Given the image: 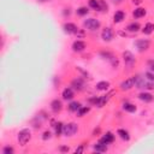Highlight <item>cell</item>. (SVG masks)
<instances>
[{"label": "cell", "instance_id": "cell-36", "mask_svg": "<svg viewBox=\"0 0 154 154\" xmlns=\"http://www.w3.org/2000/svg\"><path fill=\"white\" fill-rule=\"evenodd\" d=\"M59 151L60 152H69V147H64V146H61V147H59Z\"/></svg>", "mask_w": 154, "mask_h": 154}, {"label": "cell", "instance_id": "cell-8", "mask_svg": "<svg viewBox=\"0 0 154 154\" xmlns=\"http://www.w3.org/2000/svg\"><path fill=\"white\" fill-rule=\"evenodd\" d=\"M123 58H124V63H125V65H133V64L135 63V58H134V55L131 52H129V51H125L123 53Z\"/></svg>", "mask_w": 154, "mask_h": 154}, {"label": "cell", "instance_id": "cell-26", "mask_svg": "<svg viewBox=\"0 0 154 154\" xmlns=\"http://www.w3.org/2000/svg\"><path fill=\"white\" fill-rule=\"evenodd\" d=\"M89 6L94 10H99L100 11V3L99 0H89Z\"/></svg>", "mask_w": 154, "mask_h": 154}, {"label": "cell", "instance_id": "cell-31", "mask_svg": "<svg viewBox=\"0 0 154 154\" xmlns=\"http://www.w3.org/2000/svg\"><path fill=\"white\" fill-rule=\"evenodd\" d=\"M100 3V11H107V5L105 4L104 0H99Z\"/></svg>", "mask_w": 154, "mask_h": 154}, {"label": "cell", "instance_id": "cell-17", "mask_svg": "<svg viewBox=\"0 0 154 154\" xmlns=\"http://www.w3.org/2000/svg\"><path fill=\"white\" fill-rule=\"evenodd\" d=\"M124 18H125V15H124L123 11H117L115 13V16H113V21H115L116 23H120Z\"/></svg>", "mask_w": 154, "mask_h": 154}, {"label": "cell", "instance_id": "cell-10", "mask_svg": "<svg viewBox=\"0 0 154 154\" xmlns=\"http://www.w3.org/2000/svg\"><path fill=\"white\" fill-rule=\"evenodd\" d=\"M51 108H52V111H53V112H55V113L60 112V111H61V108H63V104H61V101H60V100H58V99L53 100V101H52V104H51Z\"/></svg>", "mask_w": 154, "mask_h": 154}, {"label": "cell", "instance_id": "cell-34", "mask_svg": "<svg viewBox=\"0 0 154 154\" xmlns=\"http://www.w3.org/2000/svg\"><path fill=\"white\" fill-rule=\"evenodd\" d=\"M82 152H83V144H82V146H79V147L75 151V153H76V154H79V153H82Z\"/></svg>", "mask_w": 154, "mask_h": 154}, {"label": "cell", "instance_id": "cell-21", "mask_svg": "<svg viewBox=\"0 0 154 154\" xmlns=\"http://www.w3.org/2000/svg\"><path fill=\"white\" fill-rule=\"evenodd\" d=\"M108 87H110V83L106 82V81H101V82L96 84V89H98V90H107Z\"/></svg>", "mask_w": 154, "mask_h": 154}, {"label": "cell", "instance_id": "cell-32", "mask_svg": "<svg viewBox=\"0 0 154 154\" xmlns=\"http://www.w3.org/2000/svg\"><path fill=\"white\" fill-rule=\"evenodd\" d=\"M146 78H147L148 81H151V82H154V74H152V72H146Z\"/></svg>", "mask_w": 154, "mask_h": 154}, {"label": "cell", "instance_id": "cell-18", "mask_svg": "<svg viewBox=\"0 0 154 154\" xmlns=\"http://www.w3.org/2000/svg\"><path fill=\"white\" fill-rule=\"evenodd\" d=\"M153 30H154V24H153V23H147V24L144 26V28H143V30H142V33L146 34V35H149V34L153 33Z\"/></svg>", "mask_w": 154, "mask_h": 154}, {"label": "cell", "instance_id": "cell-24", "mask_svg": "<svg viewBox=\"0 0 154 154\" xmlns=\"http://www.w3.org/2000/svg\"><path fill=\"white\" fill-rule=\"evenodd\" d=\"M126 29L129 31H131V33H136V31H139V29H140V24L139 23H131V24H129Z\"/></svg>", "mask_w": 154, "mask_h": 154}, {"label": "cell", "instance_id": "cell-16", "mask_svg": "<svg viewBox=\"0 0 154 154\" xmlns=\"http://www.w3.org/2000/svg\"><path fill=\"white\" fill-rule=\"evenodd\" d=\"M139 99L142 100V101H144V102H151L153 100V95L149 94V93H141L139 95Z\"/></svg>", "mask_w": 154, "mask_h": 154}, {"label": "cell", "instance_id": "cell-20", "mask_svg": "<svg viewBox=\"0 0 154 154\" xmlns=\"http://www.w3.org/2000/svg\"><path fill=\"white\" fill-rule=\"evenodd\" d=\"M117 134L120 136V139H123L125 141H129L130 140V135H129V133L126 130H124V129H119V130L117 131Z\"/></svg>", "mask_w": 154, "mask_h": 154}, {"label": "cell", "instance_id": "cell-33", "mask_svg": "<svg viewBox=\"0 0 154 154\" xmlns=\"http://www.w3.org/2000/svg\"><path fill=\"white\" fill-rule=\"evenodd\" d=\"M42 139H44V140L51 139V133H50V131H45V133H44V136H42Z\"/></svg>", "mask_w": 154, "mask_h": 154}, {"label": "cell", "instance_id": "cell-37", "mask_svg": "<svg viewBox=\"0 0 154 154\" xmlns=\"http://www.w3.org/2000/svg\"><path fill=\"white\" fill-rule=\"evenodd\" d=\"M141 0H134V4H140Z\"/></svg>", "mask_w": 154, "mask_h": 154}, {"label": "cell", "instance_id": "cell-12", "mask_svg": "<svg viewBox=\"0 0 154 154\" xmlns=\"http://www.w3.org/2000/svg\"><path fill=\"white\" fill-rule=\"evenodd\" d=\"M84 48H86V44L83 41H75L72 44V50L75 52H82L84 51Z\"/></svg>", "mask_w": 154, "mask_h": 154}, {"label": "cell", "instance_id": "cell-19", "mask_svg": "<svg viewBox=\"0 0 154 154\" xmlns=\"http://www.w3.org/2000/svg\"><path fill=\"white\" fill-rule=\"evenodd\" d=\"M123 110L126 111V112L133 113V112L136 111V106H135V105H133V104H130V102H124L123 104Z\"/></svg>", "mask_w": 154, "mask_h": 154}, {"label": "cell", "instance_id": "cell-4", "mask_svg": "<svg viewBox=\"0 0 154 154\" xmlns=\"http://www.w3.org/2000/svg\"><path fill=\"white\" fill-rule=\"evenodd\" d=\"M78 130V126L77 124L75 123H68L63 126V134L65 135V136H72V135H75Z\"/></svg>", "mask_w": 154, "mask_h": 154}, {"label": "cell", "instance_id": "cell-2", "mask_svg": "<svg viewBox=\"0 0 154 154\" xmlns=\"http://www.w3.org/2000/svg\"><path fill=\"white\" fill-rule=\"evenodd\" d=\"M31 139V133L29 129H23L18 134V142L21 146H26Z\"/></svg>", "mask_w": 154, "mask_h": 154}, {"label": "cell", "instance_id": "cell-39", "mask_svg": "<svg viewBox=\"0 0 154 154\" xmlns=\"http://www.w3.org/2000/svg\"><path fill=\"white\" fill-rule=\"evenodd\" d=\"M40 1H47V0H40Z\"/></svg>", "mask_w": 154, "mask_h": 154}, {"label": "cell", "instance_id": "cell-14", "mask_svg": "<svg viewBox=\"0 0 154 154\" xmlns=\"http://www.w3.org/2000/svg\"><path fill=\"white\" fill-rule=\"evenodd\" d=\"M74 98V92H72L71 88H65L63 90V99L64 100H71Z\"/></svg>", "mask_w": 154, "mask_h": 154}, {"label": "cell", "instance_id": "cell-27", "mask_svg": "<svg viewBox=\"0 0 154 154\" xmlns=\"http://www.w3.org/2000/svg\"><path fill=\"white\" fill-rule=\"evenodd\" d=\"M63 126H64V124L60 123V122H58V123L54 124V130H55V134L57 135H60L63 133Z\"/></svg>", "mask_w": 154, "mask_h": 154}, {"label": "cell", "instance_id": "cell-22", "mask_svg": "<svg viewBox=\"0 0 154 154\" xmlns=\"http://www.w3.org/2000/svg\"><path fill=\"white\" fill-rule=\"evenodd\" d=\"M81 107H82V106H81V104L77 102V101H72V102L69 105V110L72 111V112H77Z\"/></svg>", "mask_w": 154, "mask_h": 154}, {"label": "cell", "instance_id": "cell-30", "mask_svg": "<svg viewBox=\"0 0 154 154\" xmlns=\"http://www.w3.org/2000/svg\"><path fill=\"white\" fill-rule=\"evenodd\" d=\"M87 13H88V9H87V7H79V9L77 10V15H79V16H84Z\"/></svg>", "mask_w": 154, "mask_h": 154}, {"label": "cell", "instance_id": "cell-13", "mask_svg": "<svg viewBox=\"0 0 154 154\" xmlns=\"http://www.w3.org/2000/svg\"><path fill=\"white\" fill-rule=\"evenodd\" d=\"M100 141H102L104 143H106V144H110V143H112L113 141H115V135H113L112 133H106L102 136V139Z\"/></svg>", "mask_w": 154, "mask_h": 154}, {"label": "cell", "instance_id": "cell-5", "mask_svg": "<svg viewBox=\"0 0 154 154\" xmlns=\"http://www.w3.org/2000/svg\"><path fill=\"white\" fill-rule=\"evenodd\" d=\"M134 86H135V79H134V77H131V78H128L124 82L120 83V89L122 90H129V89H131Z\"/></svg>", "mask_w": 154, "mask_h": 154}, {"label": "cell", "instance_id": "cell-3", "mask_svg": "<svg viewBox=\"0 0 154 154\" xmlns=\"http://www.w3.org/2000/svg\"><path fill=\"white\" fill-rule=\"evenodd\" d=\"M83 26L84 28L89 29V30H92V31H95V30H98L100 28V22L98 19H95V18H88L83 22Z\"/></svg>", "mask_w": 154, "mask_h": 154}, {"label": "cell", "instance_id": "cell-35", "mask_svg": "<svg viewBox=\"0 0 154 154\" xmlns=\"http://www.w3.org/2000/svg\"><path fill=\"white\" fill-rule=\"evenodd\" d=\"M148 65H149V69H151V71H153V72H154V61H153V60L148 61Z\"/></svg>", "mask_w": 154, "mask_h": 154}, {"label": "cell", "instance_id": "cell-25", "mask_svg": "<svg viewBox=\"0 0 154 154\" xmlns=\"http://www.w3.org/2000/svg\"><path fill=\"white\" fill-rule=\"evenodd\" d=\"M108 99H110V95H104V96H101V98H99V102H98V105H96V106H98V107H102L108 101Z\"/></svg>", "mask_w": 154, "mask_h": 154}, {"label": "cell", "instance_id": "cell-7", "mask_svg": "<svg viewBox=\"0 0 154 154\" xmlns=\"http://www.w3.org/2000/svg\"><path fill=\"white\" fill-rule=\"evenodd\" d=\"M64 30H65L68 34H77L78 33V28L74 23H65L64 24Z\"/></svg>", "mask_w": 154, "mask_h": 154}, {"label": "cell", "instance_id": "cell-29", "mask_svg": "<svg viewBox=\"0 0 154 154\" xmlns=\"http://www.w3.org/2000/svg\"><path fill=\"white\" fill-rule=\"evenodd\" d=\"M13 148L12 147H10V146H6V147H4V149H3V153L4 154H13Z\"/></svg>", "mask_w": 154, "mask_h": 154}, {"label": "cell", "instance_id": "cell-15", "mask_svg": "<svg viewBox=\"0 0 154 154\" xmlns=\"http://www.w3.org/2000/svg\"><path fill=\"white\" fill-rule=\"evenodd\" d=\"M94 151L95 152H106L107 151V144L104 143L102 141H99L94 146Z\"/></svg>", "mask_w": 154, "mask_h": 154}, {"label": "cell", "instance_id": "cell-6", "mask_svg": "<svg viewBox=\"0 0 154 154\" xmlns=\"http://www.w3.org/2000/svg\"><path fill=\"white\" fill-rule=\"evenodd\" d=\"M135 46L136 48L139 50L140 52H143L146 50H148V47H149V41L148 40H139V41H136L135 42Z\"/></svg>", "mask_w": 154, "mask_h": 154}, {"label": "cell", "instance_id": "cell-28", "mask_svg": "<svg viewBox=\"0 0 154 154\" xmlns=\"http://www.w3.org/2000/svg\"><path fill=\"white\" fill-rule=\"evenodd\" d=\"M88 112H89V107H81V108L77 111V113H78L79 117H83L86 113H88Z\"/></svg>", "mask_w": 154, "mask_h": 154}, {"label": "cell", "instance_id": "cell-38", "mask_svg": "<svg viewBox=\"0 0 154 154\" xmlns=\"http://www.w3.org/2000/svg\"><path fill=\"white\" fill-rule=\"evenodd\" d=\"M112 1H113V3H122L123 0H112Z\"/></svg>", "mask_w": 154, "mask_h": 154}, {"label": "cell", "instance_id": "cell-11", "mask_svg": "<svg viewBox=\"0 0 154 154\" xmlns=\"http://www.w3.org/2000/svg\"><path fill=\"white\" fill-rule=\"evenodd\" d=\"M71 86L74 87L76 90H83V88H84V83H83V81L81 79V78H76V79H74L72 81V83H71Z\"/></svg>", "mask_w": 154, "mask_h": 154}, {"label": "cell", "instance_id": "cell-23", "mask_svg": "<svg viewBox=\"0 0 154 154\" xmlns=\"http://www.w3.org/2000/svg\"><path fill=\"white\" fill-rule=\"evenodd\" d=\"M144 15H146V10L142 9V7H139V9H136L134 11V17L135 18H141V17H143Z\"/></svg>", "mask_w": 154, "mask_h": 154}, {"label": "cell", "instance_id": "cell-1", "mask_svg": "<svg viewBox=\"0 0 154 154\" xmlns=\"http://www.w3.org/2000/svg\"><path fill=\"white\" fill-rule=\"evenodd\" d=\"M134 79H135V86L140 89H154V82H147L144 77L137 75V76H134Z\"/></svg>", "mask_w": 154, "mask_h": 154}, {"label": "cell", "instance_id": "cell-9", "mask_svg": "<svg viewBox=\"0 0 154 154\" xmlns=\"http://www.w3.org/2000/svg\"><path fill=\"white\" fill-rule=\"evenodd\" d=\"M101 37L104 41H111V40L113 39V30L111 28H105L102 30V34H101Z\"/></svg>", "mask_w": 154, "mask_h": 154}]
</instances>
